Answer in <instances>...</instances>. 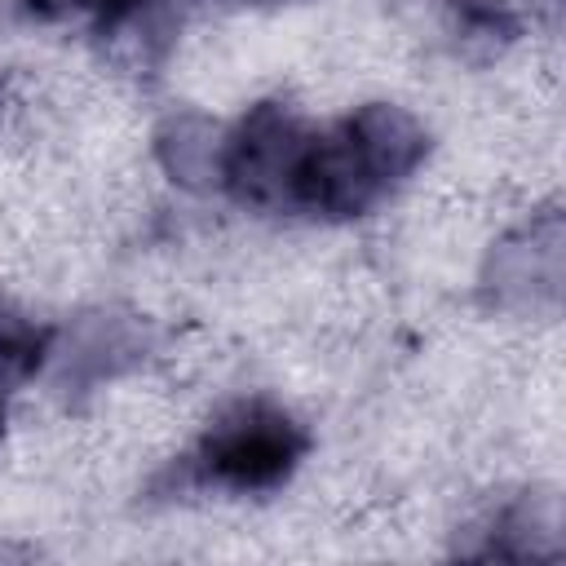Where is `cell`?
Segmentation results:
<instances>
[{
    "label": "cell",
    "instance_id": "3",
    "mask_svg": "<svg viewBox=\"0 0 566 566\" xmlns=\"http://www.w3.org/2000/svg\"><path fill=\"white\" fill-rule=\"evenodd\" d=\"M44 340L49 336L31 318L0 305V402L9 389H18L27 376H35V367L44 358Z\"/></svg>",
    "mask_w": 566,
    "mask_h": 566
},
{
    "label": "cell",
    "instance_id": "1",
    "mask_svg": "<svg viewBox=\"0 0 566 566\" xmlns=\"http://www.w3.org/2000/svg\"><path fill=\"white\" fill-rule=\"evenodd\" d=\"M424 159V128L398 106H363L340 124L314 133L296 124L274 212L358 217L380 203Z\"/></svg>",
    "mask_w": 566,
    "mask_h": 566
},
{
    "label": "cell",
    "instance_id": "2",
    "mask_svg": "<svg viewBox=\"0 0 566 566\" xmlns=\"http://www.w3.org/2000/svg\"><path fill=\"white\" fill-rule=\"evenodd\" d=\"M305 455V429L274 402L230 407L190 451V478L234 495L274 491Z\"/></svg>",
    "mask_w": 566,
    "mask_h": 566
},
{
    "label": "cell",
    "instance_id": "5",
    "mask_svg": "<svg viewBox=\"0 0 566 566\" xmlns=\"http://www.w3.org/2000/svg\"><path fill=\"white\" fill-rule=\"evenodd\" d=\"M0 416H4V402H0Z\"/></svg>",
    "mask_w": 566,
    "mask_h": 566
},
{
    "label": "cell",
    "instance_id": "4",
    "mask_svg": "<svg viewBox=\"0 0 566 566\" xmlns=\"http://www.w3.org/2000/svg\"><path fill=\"white\" fill-rule=\"evenodd\" d=\"M31 18H84V22H93L102 35L106 31H119V27H128L150 0H18Z\"/></svg>",
    "mask_w": 566,
    "mask_h": 566
}]
</instances>
